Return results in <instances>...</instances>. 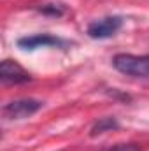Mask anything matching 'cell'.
<instances>
[{
	"label": "cell",
	"instance_id": "7",
	"mask_svg": "<svg viewBox=\"0 0 149 151\" xmlns=\"http://www.w3.org/2000/svg\"><path fill=\"white\" fill-rule=\"evenodd\" d=\"M39 12L46 14V16H53V18H60L65 14V7L62 4H46L42 7H39Z\"/></svg>",
	"mask_w": 149,
	"mask_h": 151
},
{
	"label": "cell",
	"instance_id": "5",
	"mask_svg": "<svg viewBox=\"0 0 149 151\" xmlns=\"http://www.w3.org/2000/svg\"><path fill=\"white\" fill-rule=\"evenodd\" d=\"M0 79L4 84H23L28 83L30 74L14 60H4L0 63Z\"/></svg>",
	"mask_w": 149,
	"mask_h": 151
},
{
	"label": "cell",
	"instance_id": "6",
	"mask_svg": "<svg viewBox=\"0 0 149 151\" xmlns=\"http://www.w3.org/2000/svg\"><path fill=\"white\" fill-rule=\"evenodd\" d=\"M119 125H117V121L114 119V118H102V119H98L95 125H93V128H91V135L95 137V135H100V134H104V132H111V130H116Z\"/></svg>",
	"mask_w": 149,
	"mask_h": 151
},
{
	"label": "cell",
	"instance_id": "8",
	"mask_svg": "<svg viewBox=\"0 0 149 151\" xmlns=\"http://www.w3.org/2000/svg\"><path fill=\"white\" fill-rule=\"evenodd\" d=\"M104 151H142L139 144H133V142H125V144H116V146H111Z\"/></svg>",
	"mask_w": 149,
	"mask_h": 151
},
{
	"label": "cell",
	"instance_id": "3",
	"mask_svg": "<svg viewBox=\"0 0 149 151\" xmlns=\"http://www.w3.org/2000/svg\"><path fill=\"white\" fill-rule=\"evenodd\" d=\"M123 27V18L121 16H105L100 18L93 23L88 25V35L91 39H109L112 35H116Z\"/></svg>",
	"mask_w": 149,
	"mask_h": 151
},
{
	"label": "cell",
	"instance_id": "2",
	"mask_svg": "<svg viewBox=\"0 0 149 151\" xmlns=\"http://www.w3.org/2000/svg\"><path fill=\"white\" fill-rule=\"evenodd\" d=\"M42 102L35 100V99H19V100H12L9 104L4 106V116L7 119H25L37 111L42 109Z\"/></svg>",
	"mask_w": 149,
	"mask_h": 151
},
{
	"label": "cell",
	"instance_id": "1",
	"mask_svg": "<svg viewBox=\"0 0 149 151\" xmlns=\"http://www.w3.org/2000/svg\"><path fill=\"white\" fill-rule=\"evenodd\" d=\"M112 65L116 70H119L125 76L149 79V55L119 53L112 58Z\"/></svg>",
	"mask_w": 149,
	"mask_h": 151
},
{
	"label": "cell",
	"instance_id": "4",
	"mask_svg": "<svg viewBox=\"0 0 149 151\" xmlns=\"http://www.w3.org/2000/svg\"><path fill=\"white\" fill-rule=\"evenodd\" d=\"M65 44L67 42L63 39L49 35V34H37V35L18 39V47L25 51H35L39 47H63Z\"/></svg>",
	"mask_w": 149,
	"mask_h": 151
}]
</instances>
